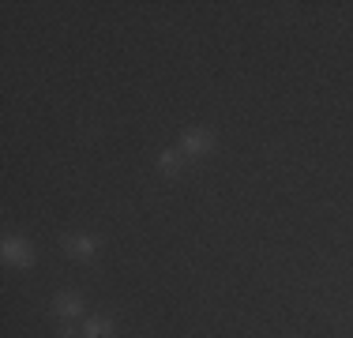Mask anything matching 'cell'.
I'll list each match as a JSON object with an SVG mask.
<instances>
[{
  "label": "cell",
  "instance_id": "52a82bcc",
  "mask_svg": "<svg viewBox=\"0 0 353 338\" xmlns=\"http://www.w3.org/2000/svg\"><path fill=\"white\" fill-rule=\"evenodd\" d=\"M57 338H87V335H79V331H61Z\"/></svg>",
  "mask_w": 353,
  "mask_h": 338
},
{
  "label": "cell",
  "instance_id": "6da1fadb",
  "mask_svg": "<svg viewBox=\"0 0 353 338\" xmlns=\"http://www.w3.org/2000/svg\"><path fill=\"white\" fill-rule=\"evenodd\" d=\"M4 259L8 264H19V267H30L34 264V248H30L27 241H19V237H8L4 241Z\"/></svg>",
  "mask_w": 353,
  "mask_h": 338
},
{
  "label": "cell",
  "instance_id": "7a4b0ae2",
  "mask_svg": "<svg viewBox=\"0 0 353 338\" xmlns=\"http://www.w3.org/2000/svg\"><path fill=\"white\" fill-rule=\"evenodd\" d=\"M211 132H184L181 139V155H207L211 150Z\"/></svg>",
  "mask_w": 353,
  "mask_h": 338
},
{
  "label": "cell",
  "instance_id": "3957f363",
  "mask_svg": "<svg viewBox=\"0 0 353 338\" xmlns=\"http://www.w3.org/2000/svg\"><path fill=\"white\" fill-rule=\"evenodd\" d=\"M64 248H68L72 259H90L98 252V244H94V237H68V241H64Z\"/></svg>",
  "mask_w": 353,
  "mask_h": 338
},
{
  "label": "cell",
  "instance_id": "277c9868",
  "mask_svg": "<svg viewBox=\"0 0 353 338\" xmlns=\"http://www.w3.org/2000/svg\"><path fill=\"white\" fill-rule=\"evenodd\" d=\"M53 312H57V316H83V297H79V293H61V297H57L53 301Z\"/></svg>",
  "mask_w": 353,
  "mask_h": 338
},
{
  "label": "cell",
  "instance_id": "5b68a950",
  "mask_svg": "<svg viewBox=\"0 0 353 338\" xmlns=\"http://www.w3.org/2000/svg\"><path fill=\"white\" fill-rule=\"evenodd\" d=\"M181 150H162V155H158V169H162V173H176V169H181Z\"/></svg>",
  "mask_w": 353,
  "mask_h": 338
},
{
  "label": "cell",
  "instance_id": "8992f818",
  "mask_svg": "<svg viewBox=\"0 0 353 338\" xmlns=\"http://www.w3.org/2000/svg\"><path fill=\"white\" fill-rule=\"evenodd\" d=\"M83 335L87 338H105V335H113V324H109V319H90Z\"/></svg>",
  "mask_w": 353,
  "mask_h": 338
}]
</instances>
